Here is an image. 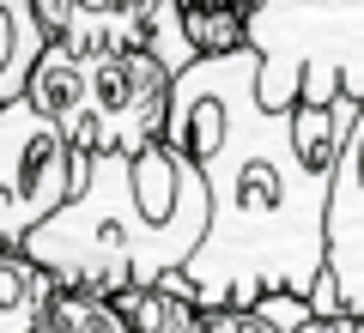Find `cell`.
Wrapping results in <instances>:
<instances>
[{
    "instance_id": "2",
    "label": "cell",
    "mask_w": 364,
    "mask_h": 333,
    "mask_svg": "<svg viewBox=\"0 0 364 333\" xmlns=\"http://www.w3.org/2000/svg\"><path fill=\"white\" fill-rule=\"evenodd\" d=\"M207 176L170 140L146 152H73V194L31 231L25 255L67 291L122 297L182 273L207 243Z\"/></svg>"
},
{
    "instance_id": "13",
    "label": "cell",
    "mask_w": 364,
    "mask_h": 333,
    "mask_svg": "<svg viewBox=\"0 0 364 333\" xmlns=\"http://www.w3.org/2000/svg\"><path fill=\"white\" fill-rule=\"evenodd\" d=\"M298 333H364V315H352V309H328L322 315V309H316Z\"/></svg>"
},
{
    "instance_id": "10",
    "label": "cell",
    "mask_w": 364,
    "mask_h": 333,
    "mask_svg": "<svg viewBox=\"0 0 364 333\" xmlns=\"http://www.w3.org/2000/svg\"><path fill=\"white\" fill-rule=\"evenodd\" d=\"M55 291V273H43L25 249H0V333H37Z\"/></svg>"
},
{
    "instance_id": "5",
    "label": "cell",
    "mask_w": 364,
    "mask_h": 333,
    "mask_svg": "<svg viewBox=\"0 0 364 333\" xmlns=\"http://www.w3.org/2000/svg\"><path fill=\"white\" fill-rule=\"evenodd\" d=\"M73 194V146L31 97L0 109V249H25Z\"/></svg>"
},
{
    "instance_id": "1",
    "label": "cell",
    "mask_w": 364,
    "mask_h": 333,
    "mask_svg": "<svg viewBox=\"0 0 364 333\" xmlns=\"http://www.w3.org/2000/svg\"><path fill=\"white\" fill-rule=\"evenodd\" d=\"M261 55H200L176 73L164 140L207 176L213 224L182 267L200 309H255L261 297H316L328 279V188L346 121L340 109H267Z\"/></svg>"
},
{
    "instance_id": "11",
    "label": "cell",
    "mask_w": 364,
    "mask_h": 333,
    "mask_svg": "<svg viewBox=\"0 0 364 333\" xmlns=\"http://www.w3.org/2000/svg\"><path fill=\"white\" fill-rule=\"evenodd\" d=\"M37 333H134V327H128V315H122L116 297H104V291H67V285H61V291L43 303Z\"/></svg>"
},
{
    "instance_id": "8",
    "label": "cell",
    "mask_w": 364,
    "mask_h": 333,
    "mask_svg": "<svg viewBox=\"0 0 364 333\" xmlns=\"http://www.w3.org/2000/svg\"><path fill=\"white\" fill-rule=\"evenodd\" d=\"M43 49H49V31L37 18V0H0V109L25 97Z\"/></svg>"
},
{
    "instance_id": "6",
    "label": "cell",
    "mask_w": 364,
    "mask_h": 333,
    "mask_svg": "<svg viewBox=\"0 0 364 333\" xmlns=\"http://www.w3.org/2000/svg\"><path fill=\"white\" fill-rule=\"evenodd\" d=\"M37 18L49 31V43L73 55H116V49H146L182 73L195 67L200 49L188 43L176 0H37Z\"/></svg>"
},
{
    "instance_id": "9",
    "label": "cell",
    "mask_w": 364,
    "mask_h": 333,
    "mask_svg": "<svg viewBox=\"0 0 364 333\" xmlns=\"http://www.w3.org/2000/svg\"><path fill=\"white\" fill-rule=\"evenodd\" d=\"M116 303H122L134 333H200L207 327V309H200V297L188 291L182 273H170L164 285H134Z\"/></svg>"
},
{
    "instance_id": "4",
    "label": "cell",
    "mask_w": 364,
    "mask_h": 333,
    "mask_svg": "<svg viewBox=\"0 0 364 333\" xmlns=\"http://www.w3.org/2000/svg\"><path fill=\"white\" fill-rule=\"evenodd\" d=\"M267 109L364 103V0H261L249 18Z\"/></svg>"
},
{
    "instance_id": "3",
    "label": "cell",
    "mask_w": 364,
    "mask_h": 333,
    "mask_svg": "<svg viewBox=\"0 0 364 333\" xmlns=\"http://www.w3.org/2000/svg\"><path fill=\"white\" fill-rule=\"evenodd\" d=\"M170 91L176 73L146 49L73 55L49 43L25 97L61 128L73 152H146L170 128Z\"/></svg>"
},
{
    "instance_id": "7",
    "label": "cell",
    "mask_w": 364,
    "mask_h": 333,
    "mask_svg": "<svg viewBox=\"0 0 364 333\" xmlns=\"http://www.w3.org/2000/svg\"><path fill=\"white\" fill-rule=\"evenodd\" d=\"M316 309H352L364 315V103L352 109L346 140L334 158V188H328V279L310 297Z\"/></svg>"
},
{
    "instance_id": "12",
    "label": "cell",
    "mask_w": 364,
    "mask_h": 333,
    "mask_svg": "<svg viewBox=\"0 0 364 333\" xmlns=\"http://www.w3.org/2000/svg\"><path fill=\"white\" fill-rule=\"evenodd\" d=\"M200 333H279L261 309H207V327Z\"/></svg>"
}]
</instances>
